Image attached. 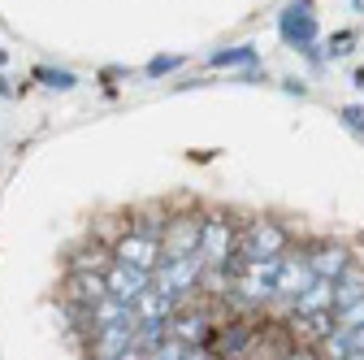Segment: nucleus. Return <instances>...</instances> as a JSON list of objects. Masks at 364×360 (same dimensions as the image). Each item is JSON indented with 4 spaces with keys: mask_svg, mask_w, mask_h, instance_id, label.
<instances>
[{
    "mask_svg": "<svg viewBox=\"0 0 364 360\" xmlns=\"http://www.w3.org/2000/svg\"><path fill=\"white\" fill-rule=\"evenodd\" d=\"M178 65H182V57H178V53H169V57H152V61L144 65V74H148V78H165V74H173Z\"/></svg>",
    "mask_w": 364,
    "mask_h": 360,
    "instance_id": "obj_24",
    "label": "nucleus"
},
{
    "mask_svg": "<svg viewBox=\"0 0 364 360\" xmlns=\"http://www.w3.org/2000/svg\"><path fill=\"white\" fill-rule=\"evenodd\" d=\"M235 360H247V356H235Z\"/></svg>",
    "mask_w": 364,
    "mask_h": 360,
    "instance_id": "obj_37",
    "label": "nucleus"
},
{
    "mask_svg": "<svg viewBox=\"0 0 364 360\" xmlns=\"http://www.w3.org/2000/svg\"><path fill=\"white\" fill-rule=\"evenodd\" d=\"M105 295H109L105 274H65V282H61V304L91 308V304H100Z\"/></svg>",
    "mask_w": 364,
    "mask_h": 360,
    "instance_id": "obj_13",
    "label": "nucleus"
},
{
    "mask_svg": "<svg viewBox=\"0 0 364 360\" xmlns=\"http://www.w3.org/2000/svg\"><path fill=\"white\" fill-rule=\"evenodd\" d=\"M165 339H169V334H165V322H134V347H139V351L152 356Z\"/></svg>",
    "mask_w": 364,
    "mask_h": 360,
    "instance_id": "obj_21",
    "label": "nucleus"
},
{
    "mask_svg": "<svg viewBox=\"0 0 364 360\" xmlns=\"http://www.w3.org/2000/svg\"><path fill=\"white\" fill-rule=\"evenodd\" d=\"M347 343H351V351H364V326H355V330L347 334Z\"/></svg>",
    "mask_w": 364,
    "mask_h": 360,
    "instance_id": "obj_29",
    "label": "nucleus"
},
{
    "mask_svg": "<svg viewBox=\"0 0 364 360\" xmlns=\"http://www.w3.org/2000/svg\"><path fill=\"white\" fill-rule=\"evenodd\" d=\"M182 351H187V347H182V343H173V339H165L156 351H152V360H182Z\"/></svg>",
    "mask_w": 364,
    "mask_h": 360,
    "instance_id": "obj_27",
    "label": "nucleus"
},
{
    "mask_svg": "<svg viewBox=\"0 0 364 360\" xmlns=\"http://www.w3.org/2000/svg\"><path fill=\"white\" fill-rule=\"evenodd\" d=\"M65 265H70V274H105V269L113 265V252H109V243L91 239V243L74 248V252L65 256Z\"/></svg>",
    "mask_w": 364,
    "mask_h": 360,
    "instance_id": "obj_14",
    "label": "nucleus"
},
{
    "mask_svg": "<svg viewBox=\"0 0 364 360\" xmlns=\"http://www.w3.org/2000/svg\"><path fill=\"white\" fill-rule=\"evenodd\" d=\"M256 61H260V53L252 48V43H239V48H221V53L208 57L213 70H252Z\"/></svg>",
    "mask_w": 364,
    "mask_h": 360,
    "instance_id": "obj_18",
    "label": "nucleus"
},
{
    "mask_svg": "<svg viewBox=\"0 0 364 360\" xmlns=\"http://www.w3.org/2000/svg\"><path fill=\"white\" fill-rule=\"evenodd\" d=\"M182 360H213L204 347H187V351H182Z\"/></svg>",
    "mask_w": 364,
    "mask_h": 360,
    "instance_id": "obj_31",
    "label": "nucleus"
},
{
    "mask_svg": "<svg viewBox=\"0 0 364 360\" xmlns=\"http://www.w3.org/2000/svg\"><path fill=\"white\" fill-rule=\"evenodd\" d=\"M287 92H291V96H308V87H304L299 78H287Z\"/></svg>",
    "mask_w": 364,
    "mask_h": 360,
    "instance_id": "obj_32",
    "label": "nucleus"
},
{
    "mask_svg": "<svg viewBox=\"0 0 364 360\" xmlns=\"http://www.w3.org/2000/svg\"><path fill=\"white\" fill-rule=\"evenodd\" d=\"M200 226H204V208H173V213H165V231H161V260L196 256Z\"/></svg>",
    "mask_w": 364,
    "mask_h": 360,
    "instance_id": "obj_5",
    "label": "nucleus"
},
{
    "mask_svg": "<svg viewBox=\"0 0 364 360\" xmlns=\"http://www.w3.org/2000/svg\"><path fill=\"white\" fill-rule=\"evenodd\" d=\"M338 117H343V126L355 134V139H364V109H360V105H347Z\"/></svg>",
    "mask_w": 364,
    "mask_h": 360,
    "instance_id": "obj_26",
    "label": "nucleus"
},
{
    "mask_svg": "<svg viewBox=\"0 0 364 360\" xmlns=\"http://www.w3.org/2000/svg\"><path fill=\"white\" fill-rule=\"evenodd\" d=\"M122 322H134V312H130L126 300L105 295L100 304H91V308H87V334H91V330H105V326H122ZM87 334H82V339H87Z\"/></svg>",
    "mask_w": 364,
    "mask_h": 360,
    "instance_id": "obj_15",
    "label": "nucleus"
},
{
    "mask_svg": "<svg viewBox=\"0 0 364 360\" xmlns=\"http://www.w3.org/2000/svg\"><path fill=\"white\" fill-rule=\"evenodd\" d=\"M316 356H321V360H347V356H351V343H347V334H343V330L326 334L321 343H316Z\"/></svg>",
    "mask_w": 364,
    "mask_h": 360,
    "instance_id": "obj_22",
    "label": "nucleus"
},
{
    "mask_svg": "<svg viewBox=\"0 0 364 360\" xmlns=\"http://www.w3.org/2000/svg\"><path fill=\"white\" fill-rule=\"evenodd\" d=\"M308 312H334V282H321V278H316V282L287 308V317H308Z\"/></svg>",
    "mask_w": 364,
    "mask_h": 360,
    "instance_id": "obj_16",
    "label": "nucleus"
},
{
    "mask_svg": "<svg viewBox=\"0 0 364 360\" xmlns=\"http://www.w3.org/2000/svg\"><path fill=\"white\" fill-rule=\"evenodd\" d=\"M109 252H113V260L134 265V269H148V274L161 265V243L148 239V235H134V231L113 235V239H109Z\"/></svg>",
    "mask_w": 364,
    "mask_h": 360,
    "instance_id": "obj_9",
    "label": "nucleus"
},
{
    "mask_svg": "<svg viewBox=\"0 0 364 360\" xmlns=\"http://www.w3.org/2000/svg\"><path fill=\"white\" fill-rule=\"evenodd\" d=\"M196 256L204 260V269H230L239 260V221H235V213L204 208V226H200Z\"/></svg>",
    "mask_w": 364,
    "mask_h": 360,
    "instance_id": "obj_1",
    "label": "nucleus"
},
{
    "mask_svg": "<svg viewBox=\"0 0 364 360\" xmlns=\"http://www.w3.org/2000/svg\"><path fill=\"white\" fill-rule=\"evenodd\" d=\"M200 274H204V260L200 256H178V260H161L152 269V291L169 295L173 304H187L200 291Z\"/></svg>",
    "mask_w": 364,
    "mask_h": 360,
    "instance_id": "obj_4",
    "label": "nucleus"
},
{
    "mask_svg": "<svg viewBox=\"0 0 364 360\" xmlns=\"http://www.w3.org/2000/svg\"><path fill=\"white\" fill-rule=\"evenodd\" d=\"M105 287H109V295H113V300L134 304V300H139V295L152 287V274H148V269H134V265L113 260V265L105 269Z\"/></svg>",
    "mask_w": 364,
    "mask_h": 360,
    "instance_id": "obj_10",
    "label": "nucleus"
},
{
    "mask_svg": "<svg viewBox=\"0 0 364 360\" xmlns=\"http://www.w3.org/2000/svg\"><path fill=\"white\" fill-rule=\"evenodd\" d=\"M282 330L291 343L316 347L326 334H334V312H308V317H282Z\"/></svg>",
    "mask_w": 364,
    "mask_h": 360,
    "instance_id": "obj_12",
    "label": "nucleus"
},
{
    "mask_svg": "<svg viewBox=\"0 0 364 360\" xmlns=\"http://www.w3.org/2000/svg\"><path fill=\"white\" fill-rule=\"evenodd\" d=\"M31 78L43 83V87H53V92H74V87H78V74H70V70H61V65H35Z\"/></svg>",
    "mask_w": 364,
    "mask_h": 360,
    "instance_id": "obj_20",
    "label": "nucleus"
},
{
    "mask_svg": "<svg viewBox=\"0 0 364 360\" xmlns=\"http://www.w3.org/2000/svg\"><path fill=\"white\" fill-rule=\"evenodd\" d=\"M312 282H316V278H312V269H308V260H304V248L295 243L291 252L278 256V278H273V308H282V317H287V308H291Z\"/></svg>",
    "mask_w": 364,
    "mask_h": 360,
    "instance_id": "obj_6",
    "label": "nucleus"
},
{
    "mask_svg": "<svg viewBox=\"0 0 364 360\" xmlns=\"http://www.w3.org/2000/svg\"><path fill=\"white\" fill-rule=\"evenodd\" d=\"M0 96H18V87H14V83H9L5 74H0Z\"/></svg>",
    "mask_w": 364,
    "mask_h": 360,
    "instance_id": "obj_33",
    "label": "nucleus"
},
{
    "mask_svg": "<svg viewBox=\"0 0 364 360\" xmlns=\"http://www.w3.org/2000/svg\"><path fill=\"white\" fill-rule=\"evenodd\" d=\"M360 295H364V265H351L347 274L334 282V312L347 308V304H355Z\"/></svg>",
    "mask_w": 364,
    "mask_h": 360,
    "instance_id": "obj_19",
    "label": "nucleus"
},
{
    "mask_svg": "<svg viewBox=\"0 0 364 360\" xmlns=\"http://www.w3.org/2000/svg\"><path fill=\"white\" fill-rule=\"evenodd\" d=\"M355 326H364V295H360L355 304H347V308H338V312H334V330L351 334Z\"/></svg>",
    "mask_w": 364,
    "mask_h": 360,
    "instance_id": "obj_23",
    "label": "nucleus"
},
{
    "mask_svg": "<svg viewBox=\"0 0 364 360\" xmlns=\"http://www.w3.org/2000/svg\"><path fill=\"white\" fill-rule=\"evenodd\" d=\"M117 360H152V356H148V351H139V347H126Z\"/></svg>",
    "mask_w": 364,
    "mask_h": 360,
    "instance_id": "obj_30",
    "label": "nucleus"
},
{
    "mask_svg": "<svg viewBox=\"0 0 364 360\" xmlns=\"http://www.w3.org/2000/svg\"><path fill=\"white\" fill-rule=\"evenodd\" d=\"M278 360H321V356H316V347H304V343H291Z\"/></svg>",
    "mask_w": 364,
    "mask_h": 360,
    "instance_id": "obj_28",
    "label": "nucleus"
},
{
    "mask_svg": "<svg viewBox=\"0 0 364 360\" xmlns=\"http://www.w3.org/2000/svg\"><path fill=\"white\" fill-rule=\"evenodd\" d=\"M351 43H355V31H338V35H330L326 57H347V53H351Z\"/></svg>",
    "mask_w": 364,
    "mask_h": 360,
    "instance_id": "obj_25",
    "label": "nucleus"
},
{
    "mask_svg": "<svg viewBox=\"0 0 364 360\" xmlns=\"http://www.w3.org/2000/svg\"><path fill=\"white\" fill-rule=\"evenodd\" d=\"M173 308H178V304H173L169 295L152 291V287H148V291H144L139 300L130 304V312H134V322H169V317H173Z\"/></svg>",
    "mask_w": 364,
    "mask_h": 360,
    "instance_id": "obj_17",
    "label": "nucleus"
},
{
    "mask_svg": "<svg viewBox=\"0 0 364 360\" xmlns=\"http://www.w3.org/2000/svg\"><path fill=\"white\" fill-rule=\"evenodd\" d=\"M295 248V235L278 217H252L239 226V260H278Z\"/></svg>",
    "mask_w": 364,
    "mask_h": 360,
    "instance_id": "obj_2",
    "label": "nucleus"
},
{
    "mask_svg": "<svg viewBox=\"0 0 364 360\" xmlns=\"http://www.w3.org/2000/svg\"><path fill=\"white\" fill-rule=\"evenodd\" d=\"M304 260L312 269V278H321V282H338L347 269L355 265L351 248L338 243V239H312V243H304Z\"/></svg>",
    "mask_w": 364,
    "mask_h": 360,
    "instance_id": "obj_7",
    "label": "nucleus"
},
{
    "mask_svg": "<svg viewBox=\"0 0 364 360\" xmlns=\"http://www.w3.org/2000/svg\"><path fill=\"white\" fill-rule=\"evenodd\" d=\"M126 347H134V322L105 326V330L87 334V360H117Z\"/></svg>",
    "mask_w": 364,
    "mask_h": 360,
    "instance_id": "obj_11",
    "label": "nucleus"
},
{
    "mask_svg": "<svg viewBox=\"0 0 364 360\" xmlns=\"http://www.w3.org/2000/svg\"><path fill=\"white\" fill-rule=\"evenodd\" d=\"M278 35L291 43L295 53H304L308 43H316V14H312V0H291V5L278 14Z\"/></svg>",
    "mask_w": 364,
    "mask_h": 360,
    "instance_id": "obj_8",
    "label": "nucleus"
},
{
    "mask_svg": "<svg viewBox=\"0 0 364 360\" xmlns=\"http://www.w3.org/2000/svg\"><path fill=\"white\" fill-rule=\"evenodd\" d=\"M5 61H9V53H5V48H0V65H5Z\"/></svg>",
    "mask_w": 364,
    "mask_h": 360,
    "instance_id": "obj_36",
    "label": "nucleus"
},
{
    "mask_svg": "<svg viewBox=\"0 0 364 360\" xmlns=\"http://www.w3.org/2000/svg\"><path fill=\"white\" fill-rule=\"evenodd\" d=\"M213 330H217V308L204 304L200 295L187 300V304H178L173 317L165 322V334H169L173 343H182V347H208Z\"/></svg>",
    "mask_w": 364,
    "mask_h": 360,
    "instance_id": "obj_3",
    "label": "nucleus"
},
{
    "mask_svg": "<svg viewBox=\"0 0 364 360\" xmlns=\"http://www.w3.org/2000/svg\"><path fill=\"white\" fill-rule=\"evenodd\" d=\"M347 360H364V351H351V356H347Z\"/></svg>",
    "mask_w": 364,
    "mask_h": 360,
    "instance_id": "obj_35",
    "label": "nucleus"
},
{
    "mask_svg": "<svg viewBox=\"0 0 364 360\" xmlns=\"http://www.w3.org/2000/svg\"><path fill=\"white\" fill-rule=\"evenodd\" d=\"M351 9H355V14H364V0H351Z\"/></svg>",
    "mask_w": 364,
    "mask_h": 360,
    "instance_id": "obj_34",
    "label": "nucleus"
}]
</instances>
